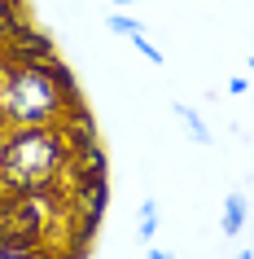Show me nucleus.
<instances>
[{
  "label": "nucleus",
  "instance_id": "1a4fd4ad",
  "mask_svg": "<svg viewBox=\"0 0 254 259\" xmlns=\"http://www.w3.org/2000/svg\"><path fill=\"white\" fill-rule=\"evenodd\" d=\"M27 0H0V44L14 35V27L18 22H27Z\"/></svg>",
  "mask_w": 254,
  "mask_h": 259
},
{
  "label": "nucleus",
  "instance_id": "39448f33",
  "mask_svg": "<svg viewBox=\"0 0 254 259\" xmlns=\"http://www.w3.org/2000/svg\"><path fill=\"white\" fill-rule=\"evenodd\" d=\"M57 127H62V137H66L70 150H83V145L101 141V137H96V119H92V110L83 106V97L66 106V114H62V123H57Z\"/></svg>",
  "mask_w": 254,
  "mask_h": 259
},
{
  "label": "nucleus",
  "instance_id": "7ed1b4c3",
  "mask_svg": "<svg viewBox=\"0 0 254 259\" xmlns=\"http://www.w3.org/2000/svg\"><path fill=\"white\" fill-rule=\"evenodd\" d=\"M62 193H66L70 224H79V242L88 246L96 224H101V215H106V206H110V176L106 180H66Z\"/></svg>",
  "mask_w": 254,
  "mask_h": 259
},
{
  "label": "nucleus",
  "instance_id": "2eb2a0df",
  "mask_svg": "<svg viewBox=\"0 0 254 259\" xmlns=\"http://www.w3.org/2000/svg\"><path fill=\"white\" fill-rule=\"evenodd\" d=\"M145 259H171V255H167L162 246H154V242H149V255H145Z\"/></svg>",
  "mask_w": 254,
  "mask_h": 259
},
{
  "label": "nucleus",
  "instance_id": "4468645a",
  "mask_svg": "<svg viewBox=\"0 0 254 259\" xmlns=\"http://www.w3.org/2000/svg\"><path fill=\"white\" fill-rule=\"evenodd\" d=\"M228 93H232V97L250 93V79H245V75H232V79H228Z\"/></svg>",
  "mask_w": 254,
  "mask_h": 259
},
{
  "label": "nucleus",
  "instance_id": "aec40b11",
  "mask_svg": "<svg viewBox=\"0 0 254 259\" xmlns=\"http://www.w3.org/2000/svg\"><path fill=\"white\" fill-rule=\"evenodd\" d=\"M0 137H5V127H0Z\"/></svg>",
  "mask_w": 254,
  "mask_h": 259
},
{
  "label": "nucleus",
  "instance_id": "f257e3e1",
  "mask_svg": "<svg viewBox=\"0 0 254 259\" xmlns=\"http://www.w3.org/2000/svg\"><path fill=\"white\" fill-rule=\"evenodd\" d=\"M66 163H70V145L57 123L5 127V137H0V193L62 189Z\"/></svg>",
  "mask_w": 254,
  "mask_h": 259
},
{
  "label": "nucleus",
  "instance_id": "0eeeda50",
  "mask_svg": "<svg viewBox=\"0 0 254 259\" xmlns=\"http://www.w3.org/2000/svg\"><path fill=\"white\" fill-rule=\"evenodd\" d=\"M245 215H250L245 193L232 189V193L224 198V211H219V233H224V237H241V229H245Z\"/></svg>",
  "mask_w": 254,
  "mask_h": 259
},
{
  "label": "nucleus",
  "instance_id": "6e6552de",
  "mask_svg": "<svg viewBox=\"0 0 254 259\" xmlns=\"http://www.w3.org/2000/svg\"><path fill=\"white\" fill-rule=\"evenodd\" d=\"M171 114L188 127V141H193V145H211V127H206V119L197 114V106H188V101H171Z\"/></svg>",
  "mask_w": 254,
  "mask_h": 259
},
{
  "label": "nucleus",
  "instance_id": "20e7f679",
  "mask_svg": "<svg viewBox=\"0 0 254 259\" xmlns=\"http://www.w3.org/2000/svg\"><path fill=\"white\" fill-rule=\"evenodd\" d=\"M0 57H5V66H44V62H53L57 49L48 40V31H40L35 22H18L14 35L0 44Z\"/></svg>",
  "mask_w": 254,
  "mask_h": 259
},
{
  "label": "nucleus",
  "instance_id": "f8f14e48",
  "mask_svg": "<svg viewBox=\"0 0 254 259\" xmlns=\"http://www.w3.org/2000/svg\"><path fill=\"white\" fill-rule=\"evenodd\" d=\"M154 237H158V202L145 198V202H140V242L149 246Z\"/></svg>",
  "mask_w": 254,
  "mask_h": 259
},
{
  "label": "nucleus",
  "instance_id": "a211bd4d",
  "mask_svg": "<svg viewBox=\"0 0 254 259\" xmlns=\"http://www.w3.org/2000/svg\"><path fill=\"white\" fill-rule=\"evenodd\" d=\"M245 70H250V83H254V57H250V62H245Z\"/></svg>",
  "mask_w": 254,
  "mask_h": 259
},
{
  "label": "nucleus",
  "instance_id": "9b49d317",
  "mask_svg": "<svg viewBox=\"0 0 254 259\" xmlns=\"http://www.w3.org/2000/svg\"><path fill=\"white\" fill-rule=\"evenodd\" d=\"M106 27L114 31V35H123V40H132V35H140V31H145V22H140V18H132L127 9H114V14L106 18Z\"/></svg>",
  "mask_w": 254,
  "mask_h": 259
},
{
  "label": "nucleus",
  "instance_id": "f03ea898",
  "mask_svg": "<svg viewBox=\"0 0 254 259\" xmlns=\"http://www.w3.org/2000/svg\"><path fill=\"white\" fill-rule=\"evenodd\" d=\"M70 97L57 88L48 66H5L0 88V127H35V123H62Z\"/></svg>",
  "mask_w": 254,
  "mask_h": 259
},
{
  "label": "nucleus",
  "instance_id": "6ab92c4d",
  "mask_svg": "<svg viewBox=\"0 0 254 259\" xmlns=\"http://www.w3.org/2000/svg\"><path fill=\"white\" fill-rule=\"evenodd\" d=\"M0 88H5V57H0Z\"/></svg>",
  "mask_w": 254,
  "mask_h": 259
},
{
  "label": "nucleus",
  "instance_id": "9d476101",
  "mask_svg": "<svg viewBox=\"0 0 254 259\" xmlns=\"http://www.w3.org/2000/svg\"><path fill=\"white\" fill-rule=\"evenodd\" d=\"M44 66H48V75L57 79V88H62V93L70 97V101H79V83H75V70H70L66 62H62V57H53V62H44Z\"/></svg>",
  "mask_w": 254,
  "mask_h": 259
},
{
  "label": "nucleus",
  "instance_id": "ddd939ff",
  "mask_svg": "<svg viewBox=\"0 0 254 259\" xmlns=\"http://www.w3.org/2000/svg\"><path fill=\"white\" fill-rule=\"evenodd\" d=\"M132 44L140 49V57H145V62H154V66H162V49H158L154 40H145V31H140V35H132Z\"/></svg>",
  "mask_w": 254,
  "mask_h": 259
},
{
  "label": "nucleus",
  "instance_id": "dca6fc26",
  "mask_svg": "<svg viewBox=\"0 0 254 259\" xmlns=\"http://www.w3.org/2000/svg\"><path fill=\"white\" fill-rule=\"evenodd\" d=\"M106 5H114V9H132V0H106Z\"/></svg>",
  "mask_w": 254,
  "mask_h": 259
},
{
  "label": "nucleus",
  "instance_id": "f3484780",
  "mask_svg": "<svg viewBox=\"0 0 254 259\" xmlns=\"http://www.w3.org/2000/svg\"><path fill=\"white\" fill-rule=\"evenodd\" d=\"M232 259H254V250H250V246H245V250H237V255H232Z\"/></svg>",
  "mask_w": 254,
  "mask_h": 259
},
{
  "label": "nucleus",
  "instance_id": "423d86ee",
  "mask_svg": "<svg viewBox=\"0 0 254 259\" xmlns=\"http://www.w3.org/2000/svg\"><path fill=\"white\" fill-rule=\"evenodd\" d=\"M110 176V154L101 141L83 145V150H70V163H66V180H106Z\"/></svg>",
  "mask_w": 254,
  "mask_h": 259
}]
</instances>
